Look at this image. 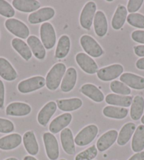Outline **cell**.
I'll return each instance as SVG.
<instances>
[{"label":"cell","instance_id":"34","mask_svg":"<svg viewBox=\"0 0 144 160\" xmlns=\"http://www.w3.org/2000/svg\"><path fill=\"white\" fill-rule=\"evenodd\" d=\"M71 48L70 38L66 35H64L59 39L55 52V57L57 59H63L69 54Z\"/></svg>","mask_w":144,"mask_h":160},{"label":"cell","instance_id":"1","mask_svg":"<svg viewBox=\"0 0 144 160\" xmlns=\"http://www.w3.org/2000/svg\"><path fill=\"white\" fill-rule=\"evenodd\" d=\"M66 67L64 63H57L54 65L46 76V86L49 90H55L59 88L65 75Z\"/></svg>","mask_w":144,"mask_h":160},{"label":"cell","instance_id":"37","mask_svg":"<svg viewBox=\"0 0 144 160\" xmlns=\"http://www.w3.org/2000/svg\"><path fill=\"white\" fill-rule=\"evenodd\" d=\"M97 155H98V149L95 145H92L77 154L75 160H93Z\"/></svg>","mask_w":144,"mask_h":160},{"label":"cell","instance_id":"26","mask_svg":"<svg viewBox=\"0 0 144 160\" xmlns=\"http://www.w3.org/2000/svg\"><path fill=\"white\" fill-rule=\"evenodd\" d=\"M23 142L25 149L30 155H36L39 152V146L36 140L34 133L29 131L25 133L23 137Z\"/></svg>","mask_w":144,"mask_h":160},{"label":"cell","instance_id":"7","mask_svg":"<svg viewBox=\"0 0 144 160\" xmlns=\"http://www.w3.org/2000/svg\"><path fill=\"white\" fill-rule=\"evenodd\" d=\"M43 139L48 158L50 160L57 159L59 155V150L56 137L52 133H45L43 134Z\"/></svg>","mask_w":144,"mask_h":160},{"label":"cell","instance_id":"9","mask_svg":"<svg viewBox=\"0 0 144 160\" xmlns=\"http://www.w3.org/2000/svg\"><path fill=\"white\" fill-rule=\"evenodd\" d=\"M95 2H89L85 4L80 15V23L85 30H90L96 12Z\"/></svg>","mask_w":144,"mask_h":160},{"label":"cell","instance_id":"11","mask_svg":"<svg viewBox=\"0 0 144 160\" xmlns=\"http://www.w3.org/2000/svg\"><path fill=\"white\" fill-rule=\"evenodd\" d=\"M54 9L52 7H43L33 12L28 16V21L31 24H38L48 21L54 17Z\"/></svg>","mask_w":144,"mask_h":160},{"label":"cell","instance_id":"15","mask_svg":"<svg viewBox=\"0 0 144 160\" xmlns=\"http://www.w3.org/2000/svg\"><path fill=\"white\" fill-rule=\"evenodd\" d=\"M60 140L63 150L66 154H74L75 153V142L71 129L66 128L62 130L60 134Z\"/></svg>","mask_w":144,"mask_h":160},{"label":"cell","instance_id":"5","mask_svg":"<svg viewBox=\"0 0 144 160\" xmlns=\"http://www.w3.org/2000/svg\"><path fill=\"white\" fill-rule=\"evenodd\" d=\"M98 133V127L95 125L91 124V125L85 126L76 135L75 139H74V142L80 147L89 145L95 138Z\"/></svg>","mask_w":144,"mask_h":160},{"label":"cell","instance_id":"31","mask_svg":"<svg viewBox=\"0 0 144 160\" xmlns=\"http://www.w3.org/2000/svg\"><path fill=\"white\" fill-rule=\"evenodd\" d=\"M131 148L134 152H140L144 149V125H139L134 133Z\"/></svg>","mask_w":144,"mask_h":160},{"label":"cell","instance_id":"48","mask_svg":"<svg viewBox=\"0 0 144 160\" xmlns=\"http://www.w3.org/2000/svg\"><path fill=\"white\" fill-rule=\"evenodd\" d=\"M141 123H142L143 125H144V115L142 117H141Z\"/></svg>","mask_w":144,"mask_h":160},{"label":"cell","instance_id":"25","mask_svg":"<svg viewBox=\"0 0 144 160\" xmlns=\"http://www.w3.org/2000/svg\"><path fill=\"white\" fill-rule=\"evenodd\" d=\"M22 138L18 133L8 135L0 138V149L3 150H11L21 145Z\"/></svg>","mask_w":144,"mask_h":160},{"label":"cell","instance_id":"10","mask_svg":"<svg viewBox=\"0 0 144 160\" xmlns=\"http://www.w3.org/2000/svg\"><path fill=\"white\" fill-rule=\"evenodd\" d=\"M76 63L81 69L88 74H94L98 72V67L96 62L88 54L80 52L76 56Z\"/></svg>","mask_w":144,"mask_h":160},{"label":"cell","instance_id":"22","mask_svg":"<svg viewBox=\"0 0 144 160\" xmlns=\"http://www.w3.org/2000/svg\"><path fill=\"white\" fill-rule=\"evenodd\" d=\"M0 76L7 81H13L17 78L14 68L9 61L2 57H0Z\"/></svg>","mask_w":144,"mask_h":160},{"label":"cell","instance_id":"41","mask_svg":"<svg viewBox=\"0 0 144 160\" xmlns=\"http://www.w3.org/2000/svg\"><path fill=\"white\" fill-rule=\"evenodd\" d=\"M131 38L135 42L144 45V30H134L131 33Z\"/></svg>","mask_w":144,"mask_h":160},{"label":"cell","instance_id":"2","mask_svg":"<svg viewBox=\"0 0 144 160\" xmlns=\"http://www.w3.org/2000/svg\"><path fill=\"white\" fill-rule=\"evenodd\" d=\"M5 27L9 31L20 39H27L30 30L26 24L16 18H9L5 21Z\"/></svg>","mask_w":144,"mask_h":160},{"label":"cell","instance_id":"43","mask_svg":"<svg viewBox=\"0 0 144 160\" xmlns=\"http://www.w3.org/2000/svg\"><path fill=\"white\" fill-rule=\"evenodd\" d=\"M135 54L138 57H144V45H137L134 48Z\"/></svg>","mask_w":144,"mask_h":160},{"label":"cell","instance_id":"27","mask_svg":"<svg viewBox=\"0 0 144 160\" xmlns=\"http://www.w3.org/2000/svg\"><path fill=\"white\" fill-rule=\"evenodd\" d=\"M136 124L129 122L124 125L118 134L117 144L120 146L125 145L131 138L133 134L136 131Z\"/></svg>","mask_w":144,"mask_h":160},{"label":"cell","instance_id":"39","mask_svg":"<svg viewBox=\"0 0 144 160\" xmlns=\"http://www.w3.org/2000/svg\"><path fill=\"white\" fill-rule=\"evenodd\" d=\"M14 130V125L12 121L0 118V133H9Z\"/></svg>","mask_w":144,"mask_h":160},{"label":"cell","instance_id":"13","mask_svg":"<svg viewBox=\"0 0 144 160\" xmlns=\"http://www.w3.org/2000/svg\"><path fill=\"white\" fill-rule=\"evenodd\" d=\"M72 120V116L69 113H64L54 118L49 124V130L52 133H58L66 128Z\"/></svg>","mask_w":144,"mask_h":160},{"label":"cell","instance_id":"38","mask_svg":"<svg viewBox=\"0 0 144 160\" xmlns=\"http://www.w3.org/2000/svg\"><path fill=\"white\" fill-rule=\"evenodd\" d=\"M0 15L11 18L15 15V10L7 1L0 0Z\"/></svg>","mask_w":144,"mask_h":160},{"label":"cell","instance_id":"18","mask_svg":"<svg viewBox=\"0 0 144 160\" xmlns=\"http://www.w3.org/2000/svg\"><path fill=\"white\" fill-rule=\"evenodd\" d=\"M93 25L94 30L98 37L102 38L106 35L108 29L107 20L106 16L102 11H98L95 13L93 20Z\"/></svg>","mask_w":144,"mask_h":160},{"label":"cell","instance_id":"4","mask_svg":"<svg viewBox=\"0 0 144 160\" xmlns=\"http://www.w3.org/2000/svg\"><path fill=\"white\" fill-rule=\"evenodd\" d=\"M45 85V79L44 77L40 76H34L19 82L18 90L21 93L26 94L41 89Z\"/></svg>","mask_w":144,"mask_h":160},{"label":"cell","instance_id":"36","mask_svg":"<svg viewBox=\"0 0 144 160\" xmlns=\"http://www.w3.org/2000/svg\"><path fill=\"white\" fill-rule=\"evenodd\" d=\"M110 89L113 92L120 94V95H129L131 92L127 85L118 81H114L110 83Z\"/></svg>","mask_w":144,"mask_h":160},{"label":"cell","instance_id":"8","mask_svg":"<svg viewBox=\"0 0 144 160\" xmlns=\"http://www.w3.org/2000/svg\"><path fill=\"white\" fill-rule=\"evenodd\" d=\"M123 71L124 68L119 63H115L100 68L97 72V76L102 81H111L120 76Z\"/></svg>","mask_w":144,"mask_h":160},{"label":"cell","instance_id":"32","mask_svg":"<svg viewBox=\"0 0 144 160\" xmlns=\"http://www.w3.org/2000/svg\"><path fill=\"white\" fill-rule=\"evenodd\" d=\"M102 113L105 117L108 118H115V119H123L127 117L129 110L124 107L107 106L103 109Z\"/></svg>","mask_w":144,"mask_h":160},{"label":"cell","instance_id":"40","mask_svg":"<svg viewBox=\"0 0 144 160\" xmlns=\"http://www.w3.org/2000/svg\"><path fill=\"white\" fill-rule=\"evenodd\" d=\"M143 4V0H129L127 4V12L134 13L141 9Z\"/></svg>","mask_w":144,"mask_h":160},{"label":"cell","instance_id":"47","mask_svg":"<svg viewBox=\"0 0 144 160\" xmlns=\"http://www.w3.org/2000/svg\"><path fill=\"white\" fill-rule=\"evenodd\" d=\"M5 160H18V159L16 158H14V157H10V158H8Z\"/></svg>","mask_w":144,"mask_h":160},{"label":"cell","instance_id":"19","mask_svg":"<svg viewBox=\"0 0 144 160\" xmlns=\"http://www.w3.org/2000/svg\"><path fill=\"white\" fill-rule=\"evenodd\" d=\"M31 112V107L23 102H13L9 104L6 109V114L12 117H24Z\"/></svg>","mask_w":144,"mask_h":160},{"label":"cell","instance_id":"29","mask_svg":"<svg viewBox=\"0 0 144 160\" xmlns=\"http://www.w3.org/2000/svg\"><path fill=\"white\" fill-rule=\"evenodd\" d=\"M127 18V9L123 5H119L112 19V27L115 30H120L125 23Z\"/></svg>","mask_w":144,"mask_h":160},{"label":"cell","instance_id":"28","mask_svg":"<svg viewBox=\"0 0 144 160\" xmlns=\"http://www.w3.org/2000/svg\"><path fill=\"white\" fill-rule=\"evenodd\" d=\"M83 102L79 98L62 99L57 101V105L61 111L72 112L81 108Z\"/></svg>","mask_w":144,"mask_h":160},{"label":"cell","instance_id":"16","mask_svg":"<svg viewBox=\"0 0 144 160\" xmlns=\"http://www.w3.org/2000/svg\"><path fill=\"white\" fill-rule=\"evenodd\" d=\"M27 43L33 55L38 59L43 60L45 59L46 56V50L39 38L35 35H30V37L28 38Z\"/></svg>","mask_w":144,"mask_h":160},{"label":"cell","instance_id":"21","mask_svg":"<svg viewBox=\"0 0 144 160\" xmlns=\"http://www.w3.org/2000/svg\"><path fill=\"white\" fill-rule=\"evenodd\" d=\"M105 102L110 105L120 107H129L131 105L133 97L129 95H120L117 94H108L105 98Z\"/></svg>","mask_w":144,"mask_h":160},{"label":"cell","instance_id":"20","mask_svg":"<svg viewBox=\"0 0 144 160\" xmlns=\"http://www.w3.org/2000/svg\"><path fill=\"white\" fill-rule=\"evenodd\" d=\"M77 81V72L73 67L69 68L66 70L65 75L62 79L61 84V90L64 92H69L75 87Z\"/></svg>","mask_w":144,"mask_h":160},{"label":"cell","instance_id":"6","mask_svg":"<svg viewBox=\"0 0 144 160\" xmlns=\"http://www.w3.org/2000/svg\"><path fill=\"white\" fill-rule=\"evenodd\" d=\"M40 34L45 48L47 49L53 48L56 43V32L52 25L48 22L43 23L40 26Z\"/></svg>","mask_w":144,"mask_h":160},{"label":"cell","instance_id":"45","mask_svg":"<svg viewBox=\"0 0 144 160\" xmlns=\"http://www.w3.org/2000/svg\"><path fill=\"white\" fill-rule=\"evenodd\" d=\"M136 67L139 70H144V57L138 59L136 63Z\"/></svg>","mask_w":144,"mask_h":160},{"label":"cell","instance_id":"12","mask_svg":"<svg viewBox=\"0 0 144 160\" xmlns=\"http://www.w3.org/2000/svg\"><path fill=\"white\" fill-rule=\"evenodd\" d=\"M121 82L134 90L144 89V78L131 73H124L120 77Z\"/></svg>","mask_w":144,"mask_h":160},{"label":"cell","instance_id":"30","mask_svg":"<svg viewBox=\"0 0 144 160\" xmlns=\"http://www.w3.org/2000/svg\"><path fill=\"white\" fill-rule=\"evenodd\" d=\"M144 111V98L141 95L135 96L130 109V116L133 120L138 121L142 117Z\"/></svg>","mask_w":144,"mask_h":160},{"label":"cell","instance_id":"44","mask_svg":"<svg viewBox=\"0 0 144 160\" xmlns=\"http://www.w3.org/2000/svg\"><path fill=\"white\" fill-rule=\"evenodd\" d=\"M128 160H144V151L134 154Z\"/></svg>","mask_w":144,"mask_h":160},{"label":"cell","instance_id":"49","mask_svg":"<svg viewBox=\"0 0 144 160\" xmlns=\"http://www.w3.org/2000/svg\"><path fill=\"white\" fill-rule=\"evenodd\" d=\"M59 160H66V159H59Z\"/></svg>","mask_w":144,"mask_h":160},{"label":"cell","instance_id":"46","mask_svg":"<svg viewBox=\"0 0 144 160\" xmlns=\"http://www.w3.org/2000/svg\"><path fill=\"white\" fill-rule=\"evenodd\" d=\"M23 160H37V159H35L33 156H26L24 157Z\"/></svg>","mask_w":144,"mask_h":160},{"label":"cell","instance_id":"42","mask_svg":"<svg viewBox=\"0 0 144 160\" xmlns=\"http://www.w3.org/2000/svg\"><path fill=\"white\" fill-rule=\"evenodd\" d=\"M4 95L5 89L4 85L1 80H0V109L2 108L4 104Z\"/></svg>","mask_w":144,"mask_h":160},{"label":"cell","instance_id":"33","mask_svg":"<svg viewBox=\"0 0 144 160\" xmlns=\"http://www.w3.org/2000/svg\"><path fill=\"white\" fill-rule=\"evenodd\" d=\"M12 45L25 60L28 61L31 59L32 52L28 45L23 40L20 38H13L12 41Z\"/></svg>","mask_w":144,"mask_h":160},{"label":"cell","instance_id":"17","mask_svg":"<svg viewBox=\"0 0 144 160\" xmlns=\"http://www.w3.org/2000/svg\"><path fill=\"white\" fill-rule=\"evenodd\" d=\"M57 104L53 101L49 102L44 106L38 115V121L41 126H45L52 116L57 111Z\"/></svg>","mask_w":144,"mask_h":160},{"label":"cell","instance_id":"3","mask_svg":"<svg viewBox=\"0 0 144 160\" xmlns=\"http://www.w3.org/2000/svg\"><path fill=\"white\" fill-rule=\"evenodd\" d=\"M80 43H81V45L84 50L86 52L88 56L98 58L101 57L104 53L103 49H102L101 46L90 35H83L80 39Z\"/></svg>","mask_w":144,"mask_h":160},{"label":"cell","instance_id":"23","mask_svg":"<svg viewBox=\"0 0 144 160\" xmlns=\"http://www.w3.org/2000/svg\"><path fill=\"white\" fill-rule=\"evenodd\" d=\"M81 92L96 102H102L105 100L104 94L95 85L87 83L82 85Z\"/></svg>","mask_w":144,"mask_h":160},{"label":"cell","instance_id":"24","mask_svg":"<svg viewBox=\"0 0 144 160\" xmlns=\"http://www.w3.org/2000/svg\"><path fill=\"white\" fill-rule=\"evenodd\" d=\"M12 4L14 9L25 13L35 12L40 7V2L36 0H13Z\"/></svg>","mask_w":144,"mask_h":160},{"label":"cell","instance_id":"35","mask_svg":"<svg viewBox=\"0 0 144 160\" xmlns=\"http://www.w3.org/2000/svg\"><path fill=\"white\" fill-rule=\"evenodd\" d=\"M126 21L128 23L133 27L141 29L144 28V15L141 14V13H130L127 16Z\"/></svg>","mask_w":144,"mask_h":160},{"label":"cell","instance_id":"14","mask_svg":"<svg viewBox=\"0 0 144 160\" xmlns=\"http://www.w3.org/2000/svg\"><path fill=\"white\" fill-rule=\"evenodd\" d=\"M118 138V133L116 130H110L105 133L99 138L96 143L97 149L100 152H104L114 144Z\"/></svg>","mask_w":144,"mask_h":160}]
</instances>
